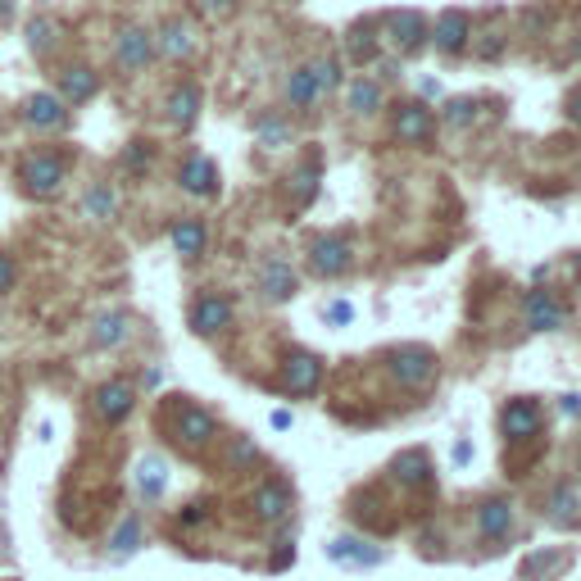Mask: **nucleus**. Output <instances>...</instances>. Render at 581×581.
<instances>
[{
    "label": "nucleus",
    "mask_w": 581,
    "mask_h": 581,
    "mask_svg": "<svg viewBox=\"0 0 581 581\" xmlns=\"http://www.w3.org/2000/svg\"><path fill=\"white\" fill-rule=\"evenodd\" d=\"M14 178H19V191L28 200H55L69 182V159L55 155V150H32L14 164Z\"/></svg>",
    "instance_id": "obj_1"
},
{
    "label": "nucleus",
    "mask_w": 581,
    "mask_h": 581,
    "mask_svg": "<svg viewBox=\"0 0 581 581\" xmlns=\"http://www.w3.org/2000/svg\"><path fill=\"white\" fill-rule=\"evenodd\" d=\"M168 432H173V445H182L187 454H196V450H205V445L218 436V423H214V414H209V409H200V404H178V409H173Z\"/></svg>",
    "instance_id": "obj_2"
},
{
    "label": "nucleus",
    "mask_w": 581,
    "mask_h": 581,
    "mask_svg": "<svg viewBox=\"0 0 581 581\" xmlns=\"http://www.w3.org/2000/svg\"><path fill=\"white\" fill-rule=\"evenodd\" d=\"M386 368H391V377L404 386V391H423V386L436 377V355L427 350V345H400V350H391Z\"/></svg>",
    "instance_id": "obj_3"
},
{
    "label": "nucleus",
    "mask_w": 581,
    "mask_h": 581,
    "mask_svg": "<svg viewBox=\"0 0 581 581\" xmlns=\"http://www.w3.org/2000/svg\"><path fill=\"white\" fill-rule=\"evenodd\" d=\"M132 409H137V386H132L128 377H109V382H100L96 391H91V414L105 427H119Z\"/></svg>",
    "instance_id": "obj_4"
},
{
    "label": "nucleus",
    "mask_w": 581,
    "mask_h": 581,
    "mask_svg": "<svg viewBox=\"0 0 581 581\" xmlns=\"http://www.w3.org/2000/svg\"><path fill=\"white\" fill-rule=\"evenodd\" d=\"M19 119L28 132H64L69 128V105H64L55 91H32V96H23L19 105Z\"/></svg>",
    "instance_id": "obj_5"
},
{
    "label": "nucleus",
    "mask_w": 581,
    "mask_h": 581,
    "mask_svg": "<svg viewBox=\"0 0 581 581\" xmlns=\"http://www.w3.org/2000/svg\"><path fill=\"white\" fill-rule=\"evenodd\" d=\"M150 60H155V37L146 28H137V23H128L119 32V41H114V64H119V73H141Z\"/></svg>",
    "instance_id": "obj_6"
},
{
    "label": "nucleus",
    "mask_w": 581,
    "mask_h": 581,
    "mask_svg": "<svg viewBox=\"0 0 581 581\" xmlns=\"http://www.w3.org/2000/svg\"><path fill=\"white\" fill-rule=\"evenodd\" d=\"M96 91H100V78L91 64H60V73H55V96L64 105H87Z\"/></svg>",
    "instance_id": "obj_7"
},
{
    "label": "nucleus",
    "mask_w": 581,
    "mask_h": 581,
    "mask_svg": "<svg viewBox=\"0 0 581 581\" xmlns=\"http://www.w3.org/2000/svg\"><path fill=\"white\" fill-rule=\"evenodd\" d=\"M350 264H355V246L345 237H318L314 246H309V268H314L318 277H341Z\"/></svg>",
    "instance_id": "obj_8"
},
{
    "label": "nucleus",
    "mask_w": 581,
    "mask_h": 581,
    "mask_svg": "<svg viewBox=\"0 0 581 581\" xmlns=\"http://www.w3.org/2000/svg\"><path fill=\"white\" fill-rule=\"evenodd\" d=\"M232 327V300L227 296H200L191 305V332L196 336H218Z\"/></svg>",
    "instance_id": "obj_9"
},
{
    "label": "nucleus",
    "mask_w": 581,
    "mask_h": 581,
    "mask_svg": "<svg viewBox=\"0 0 581 581\" xmlns=\"http://www.w3.org/2000/svg\"><path fill=\"white\" fill-rule=\"evenodd\" d=\"M128 336H132V318L123 314V309H100V314L91 318V345H96V350H119Z\"/></svg>",
    "instance_id": "obj_10"
},
{
    "label": "nucleus",
    "mask_w": 581,
    "mask_h": 581,
    "mask_svg": "<svg viewBox=\"0 0 581 581\" xmlns=\"http://www.w3.org/2000/svg\"><path fill=\"white\" fill-rule=\"evenodd\" d=\"M259 291H264V300H273V305L291 300L296 296V268L286 264V259H264V264H259Z\"/></svg>",
    "instance_id": "obj_11"
},
{
    "label": "nucleus",
    "mask_w": 581,
    "mask_h": 581,
    "mask_svg": "<svg viewBox=\"0 0 581 581\" xmlns=\"http://www.w3.org/2000/svg\"><path fill=\"white\" fill-rule=\"evenodd\" d=\"M500 427L509 441H532V436L541 432V409H536L532 400H509L500 414Z\"/></svg>",
    "instance_id": "obj_12"
},
{
    "label": "nucleus",
    "mask_w": 581,
    "mask_h": 581,
    "mask_svg": "<svg viewBox=\"0 0 581 581\" xmlns=\"http://www.w3.org/2000/svg\"><path fill=\"white\" fill-rule=\"evenodd\" d=\"M178 182H182V191H187V196H196V200H209V196H214V191H218V168H214V159H205V155H191L187 164H182Z\"/></svg>",
    "instance_id": "obj_13"
},
{
    "label": "nucleus",
    "mask_w": 581,
    "mask_h": 581,
    "mask_svg": "<svg viewBox=\"0 0 581 581\" xmlns=\"http://www.w3.org/2000/svg\"><path fill=\"white\" fill-rule=\"evenodd\" d=\"M327 559L345 563V568H377V563H382V550L359 541V536H336V541L327 545Z\"/></svg>",
    "instance_id": "obj_14"
},
{
    "label": "nucleus",
    "mask_w": 581,
    "mask_h": 581,
    "mask_svg": "<svg viewBox=\"0 0 581 581\" xmlns=\"http://www.w3.org/2000/svg\"><path fill=\"white\" fill-rule=\"evenodd\" d=\"M522 314H527V327H532V332H559L563 327V305L559 300L550 296V291H532V296H527V305H522Z\"/></svg>",
    "instance_id": "obj_15"
},
{
    "label": "nucleus",
    "mask_w": 581,
    "mask_h": 581,
    "mask_svg": "<svg viewBox=\"0 0 581 581\" xmlns=\"http://www.w3.org/2000/svg\"><path fill=\"white\" fill-rule=\"evenodd\" d=\"M318 382H323V364H318L314 355H305V350L286 355V391L309 395V391H318Z\"/></svg>",
    "instance_id": "obj_16"
},
{
    "label": "nucleus",
    "mask_w": 581,
    "mask_h": 581,
    "mask_svg": "<svg viewBox=\"0 0 581 581\" xmlns=\"http://www.w3.org/2000/svg\"><path fill=\"white\" fill-rule=\"evenodd\" d=\"M477 532L482 541H504L513 532V504L509 500H482L477 504Z\"/></svg>",
    "instance_id": "obj_17"
},
{
    "label": "nucleus",
    "mask_w": 581,
    "mask_h": 581,
    "mask_svg": "<svg viewBox=\"0 0 581 581\" xmlns=\"http://www.w3.org/2000/svg\"><path fill=\"white\" fill-rule=\"evenodd\" d=\"M164 109H168V123L187 132L191 123H196V114H200V87H196V82H178V87L168 91Z\"/></svg>",
    "instance_id": "obj_18"
},
{
    "label": "nucleus",
    "mask_w": 581,
    "mask_h": 581,
    "mask_svg": "<svg viewBox=\"0 0 581 581\" xmlns=\"http://www.w3.org/2000/svg\"><path fill=\"white\" fill-rule=\"evenodd\" d=\"M191 50H196V37H191V23L187 19H168L155 37V55L164 60H187Z\"/></svg>",
    "instance_id": "obj_19"
},
{
    "label": "nucleus",
    "mask_w": 581,
    "mask_h": 581,
    "mask_svg": "<svg viewBox=\"0 0 581 581\" xmlns=\"http://www.w3.org/2000/svg\"><path fill=\"white\" fill-rule=\"evenodd\" d=\"M82 218H91V223H114L119 218V196H114L109 182H91L82 191Z\"/></svg>",
    "instance_id": "obj_20"
},
{
    "label": "nucleus",
    "mask_w": 581,
    "mask_h": 581,
    "mask_svg": "<svg viewBox=\"0 0 581 581\" xmlns=\"http://www.w3.org/2000/svg\"><path fill=\"white\" fill-rule=\"evenodd\" d=\"M468 32H473L468 14H463V10H445L441 19H436V46H441L445 55H459V50L468 46Z\"/></svg>",
    "instance_id": "obj_21"
},
{
    "label": "nucleus",
    "mask_w": 581,
    "mask_h": 581,
    "mask_svg": "<svg viewBox=\"0 0 581 581\" xmlns=\"http://www.w3.org/2000/svg\"><path fill=\"white\" fill-rule=\"evenodd\" d=\"M23 41H28V50L37 60H46L50 50L60 46V23L50 19V14H32V19L23 23Z\"/></svg>",
    "instance_id": "obj_22"
},
{
    "label": "nucleus",
    "mask_w": 581,
    "mask_h": 581,
    "mask_svg": "<svg viewBox=\"0 0 581 581\" xmlns=\"http://www.w3.org/2000/svg\"><path fill=\"white\" fill-rule=\"evenodd\" d=\"M250 504H255V518L259 522H282L286 513H291V491H286L282 482H264Z\"/></svg>",
    "instance_id": "obj_23"
},
{
    "label": "nucleus",
    "mask_w": 581,
    "mask_h": 581,
    "mask_svg": "<svg viewBox=\"0 0 581 581\" xmlns=\"http://www.w3.org/2000/svg\"><path fill=\"white\" fill-rule=\"evenodd\" d=\"M391 41L404 50V55L423 46V41H427V23H423V14H418V10H400V14H391Z\"/></svg>",
    "instance_id": "obj_24"
},
{
    "label": "nucleus",
    "mask_w": 581,
    "mask_h": 581,
    "mask_svg": "<svg viewBox=\"0 0 581 581\" xmlns=\"http://www.w3.org/2000/svg\"><path fill=\"white\" fill-rule=\"evenodd\" d=\"M395 137L400 141H427L432 137V109L427 105H404L400 114H395Z\"/></svg>",
    "instance_id": "obj_25"
},
{
    "label": "nucleus",
    "mask_w": 581,
    "mask_h": 581,
    "mask_svg": "<svg viewBox=\"0 0 581 581\" xmlns=\"http://www.w3.org/2000/svg\"><path fill=\"white\" fill-rule=\"evenodd\" d=\"M395 482H400V486H414V491L432 486V463H427V454L423 450H404L400 459H395Z\"/></svg>",
    "instance_id": "obj_26"
},
{
    "label": "nucleus",
    "mask_w": 581,
    "mask_h": 581,
    "mask_svg": "<svg viewBox=\"0 0 581 581\" xmlns=\"http://www.w3.org/2000/svg\"><path fill=\"white\" fill-rule=\"evenodd\" d=\"M545 518H550L554 527H577L581 522V495L572 491V486H559V491L545 500Z\"/></svg>",
    "instance_id": "obj_27"
},
{
    "label": "nucleus",
    "mask_w": 581,
    "mask_h": 581,
    "mask_svg": "<svg viewBox=\"0 0 581 581\" xmlns=\"http://www.w3.org/2000/svg\"><path fill=\"white\" fill-rule=\"evenodd\" d=\"M205 241H209V232H205L200 218H182V223H173V250H178L182 259H200L205 255Z\"/></svg>",
    "instance_id": "obj_28"
},
{
    "label": "nucleus",
    "mask_w": 581,
    "mask_h": 581,
    "mask_svg": "<svg viewBox=\"0 0 581 581\" xmlns=\"http://www.w3.org/2000/svg\"><path fill=\"white\" fill-rule=\"evenodd\" d=\"M168 486V463L155 459V454H146V459L137 463V491L146 495V500H159Z\"/></svg>",
    "instance_id": "obj_29"
},
{
    "label": "nucleus",
    "mask_w": 581,
    "mask_h": 581,
    "mask_svg": "<svg viewBox=\"0 0 581 581\" xmlns=\"http://www.w3.org/2000/svg\"><path fill=\"white\" fill-rule=\"evenodd\" d=\"M286 100H291L296 109H309V105H314V100H318L314 73H309V69H296V73H291V78H286Z\"/></svg>",
    "instance_id": "obj_30"
},
{
    "label": "nucleus",
    "mask_w": 581,
    "mask_h": 581,
    "mask_svg": "<svg viewBox=\"0 0 581 581\" xmlns=\"http://www.w3.org/2000/svg\"><path fill=\"white\" fill-rule=\"evenodd\" d=\"M255 141L264 150H282V146H291V128H286L282 119H273V114H268V119L255 123Z\"/></svg>",
    "instance_id": "obj_31"
},
{
    "label": "nucleus",
    "mask_w": 581,
    "mask_h": 581,
    "mask_svg": "<svg viewBox=\"0 0 581 581\" xmlns=\"http://www.w3.org/2000/svg\"><path fill=\"white\" fill-rule=\"evenodd\" d=\"M137 545H141V518L132 513V518H123V522H119V532L109 536V550H114V554L123 559V554H132Z\"/></svg>",
    "instance_id": "obj_32"
},
{
    "label": "nucleus",
    "mask_w": 581,
    "mask_h": 581,
    "mask_svg": "<svg viewBox=\"0 0 581 581\" xmlns=\"http://www.w3.org/2000/svg\"><path fill=\"white\" fill-rule=\"evenodd\" d=\"M377 105H382V87H377V82H364V78H359L355 87H350V109H355V114H373Z\"/></svg>",
    "instance_id": "obj_33"
},
{
    "label": "nucleus",
    "mask_w": 581,
    "mask_h": 581,
    "mask_svg": "<svg viewBox=\"0 0 581 581\" xmlns=\"http://www.w3.org/2000/svg\"><path fill=\"white\" fill-rule=\"evenodd\" d=\"M350 55H355L359 64H373L377 60V32L373 28H355V32H350Z\"/></svg>",
    "instance_id": "obj_34"
},
{
    "label": "nucleus",
    "mask_w": 581,
    "mask_h": 581,
    "mask_svg": "<svg viewBox=\"0 0 581 581\" xmlns=\"http://www.w3.org/2000/svg\"><path fill=\"white\" fill-rule=\"evenodd\" d=\"M309 73H314L318 96H323V91H332L336 82H341V69H336V60H318V64H309Z\"/></svg>",
    "instance_id": "obj_35"
},
{
    "label": "nucleus",
    "mask_w": 581,
    "mask_h": 581,
    "mask_svg": "<svg viewBox=\"0 0 581 581\" xmlns=\"http://www.w3.org/2000/svg\"><path fill=\"white\" fill-rule=\"evenodd\" d=\"M146 164H150L146 141H132V146H128V155H123V168H128V173H146Z\"/></svg>",
    "instance_id": "obj_36"
},
{
    "label": "nucleus",
    "mask_w": 581,
    "mask_h": 581,
    "mask_svg": "<svg viewBox=\"0 0 581 581\" xmlns=\"http://www.w3.org/2000/svg\"><path fill=\"white\" fill-rule=\"evenodd\" d=\"M14 286H19V264H14V259L0 250V296H10Z\"/></svg>",
    "instance_id": "obj_37"
},
{
    "label": "nucleus",
    "mask_w": 581,
    "mask_h": 581,
    "mask_svg": "<svg viewBox=\"0 0 581 581\" xmlns=\"http://www.w3.org/2000/svg\"><path fill=\"white\" fill-rule=\"evenodd\" d=\"M314 187H318V164H305V168L296 173V191H300V200L314 196Z\"/></svg>",
    "instance_id": "obj_38"
},
{
    "label": "nucleus",
    "mask_w": 581,
    "mask_h": 581,
    "mask_svg": "<svg viewBox=\"0 0 581 581\" xmlns=\"http://www.w3.org/2000/svg\"><path fill=\"white\" fill-rule=\"evenodd\" d=\"M468 119H473V100H450V109H445V123L463 128Z\"/></svg>",
    "instance_id": "obj_39"
},
{
    "label": "nucleus",
    "mask_w": 581,
    "mask_h": 581,
    "mask_svg": "<svg viewBox=\"0 0 581 581\" xmlns=\"http://www.w3.org/2000/svg\"><path fill=\"white\" fill-rule=\"evenodd\" d=\"M205 518H209V513H205V504H187V509L178 513V522H182V527H200V522H205Z\"/></svg>",
    "instance_id": "obj_40"
},
{
    "label": "nucleus",
    "mask_w": 581,
    "mask_h": 581,
    "mask_svg": "<svg viewBox=\"0 0 581 581\" xmlns=\"http://www.w3.org/2000/svg\"><path fill=\"white\" fill-rule=\"evenodd\" d=\"M255 459H259V454H255V445H250V441L232 445V463H255Z\"/></svg>",
    "instance_id": "obj_41"
},
{
    "label": "nucleus",
    "mask_w": 581,
    "mask_h": 581,
    "mask_svg": "<svg viewBox=\"0 0 581 581\" xmlns=\"http://www.w3.org/2000/svg\"><path fill=\"white\" fill-rule=\"evenodd\" d=\"M286 563H296V545H291V541H282V550H277L273 568H277V572H282V568H286Z\"/></svg>",
    "instance_id": "obj_42"
},
{
    "label": "nucleus",
    "mask_w": 581,
    "mask_h": 581,
    "mask_svg": "<svg viewBox=\"0 0 581 581\" xmlns=\"http://www.w3.org/2000/svg\"><path fill=\"white\" fill-rule=\"evenodd\" d=\"M350 314H355V309L345 305V300H336V305L327 309V318H332V323H350Z\"/></svg>",
    "instance_id": "obj_43"
},
{
    "label": "nucleus",
    "mask_w": 581,
    "mask_h": 581,
    "mask_svg": "<svg viewBox=\"0 0 581 581\" xmlns=\"http://www.w3.org/2000/svg\"><path fill=\"white\" fill-rule=\"evenodd\" d=\"M205 10L209 14H232L237 10V0H205Z\"/></svg>",
    "instance_id": "obj_44"
},
{
    "label": "nucleus",
    "mask_w": 581,
    "mask_h": 581,
    "mask_svg": "<svg viewBox=\"0 0 581 581\" xmlns=\"http://www.w3.org/2000/svg\"><path fill=\"white\" fill-rule=\"evenodd\" d=\"M468 459H473V445L459 441V445H454V463H468Z\"/></svg>",
    "instance_id": "obj_45"
},
{
    "label": "nucleus",
    "mask_w": 581,
    "mask_h": 581,
    "mask_svg": "<svg viewBox=\"0 0 581 581\" xmlns=\"http://www.w3.org/2000/svg\"><path fill=\"white\" fill-rule=\"evenodd\" d=\"M563 414H581V395H563Z\"/></svg>",
    "instance_id": "obj_46"
},
{
    "label": "nucleus",
    "mask_w": 581,
    "mask_h": 581,
    "mask_svg": "<svg viewBox=\"0 0 581 581\" xmlns=\"http://www.w3.org/2000/svg\"><path fill=\"white\" fill-rule=\"evenodd\" d=\"M273 427H277V432H286V427H291V414H286V409H277V414H273Z\"/></svg>",
    "instance_id": "obj_47"
},
{
    "label": "nucleus",
    "mask_w": 581,
    "mask_h": 581,
    "mask_svg": "<svg viewBox=\"0 0 581 581\" xmlns=\"http://www.w3.org/2000/svg\"><path fill=\"white\" fill-rule=\"evenodd\" d=\"M568 119H572V123H581V96H572V100H568Z\"/></svg>",
    "instance_id": "obj_48"
},
{
    "label": "nucleus",
    "mask_w": 581,
    "mask_h": 581,
    "mask_svg": "<svg viewBox=\"0 0 581 581\" xmlns=\"http://www.w3.org/2000/svg\"><path fill=\"white\" fill-rule=\"evenodd\" d=\"M14 19V0H0V23Z\"/></svg>",
    "instance_id": "obj_49"
},
{
    "label": "nucleus",
    "mask_w": 581,
    "mask_h": 581,
    "mask_svg": "<svg viewBox=\"0 0 581 581\" xmlns=\"http://www.w3.org/2000/svg\"><path fill=\"white\" fill-rule=\"evenodd\" d=\"M577 55H581V37H577Z\"/></svg>",
    "instance_id": "obj_50"
},
{
    "label": "nucleus",
    "mask_w": 581,
    "mask_h": 581,
    "mask_svg": "<svg viewBox=\"0 0 581 581\" xmlns=\"http://www.w3.org/2000/svg\"><path fill=\"white\" fill-rule=\"evenodd\" d=\"M577 454H581V445H577Z\"/></svg>",
    "instance_id": "obj_51"
}]
</instances>
